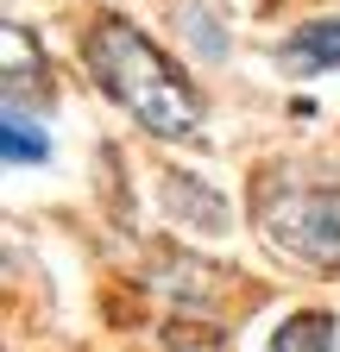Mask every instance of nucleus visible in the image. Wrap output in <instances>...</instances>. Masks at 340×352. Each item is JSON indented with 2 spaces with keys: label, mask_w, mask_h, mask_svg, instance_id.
Segmentation results:
<instances>
[{
  "label": "nucleus",
  "mask_w": 340,
  "mask_h": 352,
  "mask_svg": "<svg viewBox=\"0 0 340 352\" xmlns=\"http://www.w3.org/2000/svg\"><path fill=\"white\" fill-rule=\"evenodd\" d=\"M82 57H89V76L101 82V95L126 113L139 120L151 139H195L202 132V95L195 82L170 63L158 44L126 25V19H95L82 32Z\"/></svg>",
  "instance_id": "f257e3e1"
},
{
  "label": "nucleus",
  "mask_w": 340,
  "mask_h": 352,
  "mask_svg": "<svg viewBox=\"0 0 340 352\" xmlns=\"http://www.w3.org/2000/svg\"><path fill=\"white\" fill-rule=\"evenodd\" d=\"M252 220H259V239L271 245V258L340 277V189L334 183L265 176L252 195Z\"/></svg>",
  "instance_id": "f03ea898"
},
{
  "label": "nucleus",
  "mask_w": 340,
  "mask_h": 352,
  "mask_svg": "<svg viewBox=\"0 0 340 352\" xmlns=\"http://www.w3.org/2000/svg\"><path fill=\"white\" fill-rule=\"evenodd\" d=\"M164 208H170V220L177 227H189V233H227V220H233V201L208 183V176H195V170H164Z\"/></svg>",
  "instance_id": "7ed1b4c3"
},
{
  "label": "nucleus",
  "mask_w": 340,
  "mask_h": 352,
  "mask_svg": "<svg viewBox=\"0 0 340 352\" xmlns=\"http://www.w3.org/2000/svg\"><path fill=\"white\" fill-rule=\"evenodd\" d=\"M277 69L284 76H328V69H340V13L296 25L277 44Z\"/></svg>",
  "instance_id": "20e7f679"
},
{
  "label": "nucleus",
  "mask_w": 340,
  "mask_h": 352,
  "mask_svg": "<svg viewBox=\"0 0 340 352\" xmlns=\"http://www.w3.org/2000/svg\"><path fill=\"white\" fill-rule=\"evenodd\" d=\"M334 340H340V321L328 308H296V315L277 321L271 352H334Z\"/></svg>",
  "instance_id": "39448f33"
},
{
  "label": "nucleus",
  "mask_w": 340,
  "mask_h": 352,
  "mask_svg": "<svg viewBox=\"0 0 340 352\" xmlns=\"http://www.w3.org/2000/svg\"><path fill=\"white\" fill-rule=\"evenodd\" d=\"M0 157H7V164H45L51 157L45 126H38L19 101H7V113H0Z\"/></svg>",
  "instance_id": "423d86ee"
},
{
  "label": "nucleus",
  "mask_w": 340,
  "mask_h": 352,
  "mask_svg": "<svg viewBox=\"0 0 340 352\" xmlns=\"http://www.w3.org/2000/svg\"><path fill=\"white\" fill-rule=\"evenodd\" d=\"M164 352H221V333L208 321H170L164 327Z\"/></svg>",
  "instance_id": "0eeeda50"
}]
</instances>
